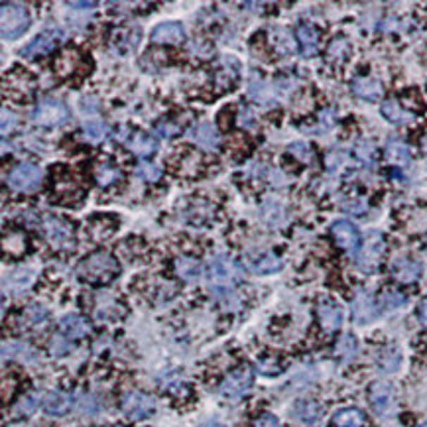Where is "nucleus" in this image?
Wrapping results in <instances>:
<instances>
[{
    "label": "nucleus",
    "instance_id": "a18cd8bd",
    "mask_svg": "<svg viewBox=\"0 0 427 427\" xmlns=\"http://www.w3.org/2000/svg\"><path fill=\"white\" fill-rule=\"evenodd\" d=\"M156 130L161 136H166V138H171V136H175V134L180 132V128L175 124H171L170 120H161V123L156 124Z\"/></svg>",
    "mask_w": 427,
    "mask_h": 427
},
{
    "label": "nucleus",
    "instance_id": "dca6fc26",
    "mask_svg": "<svg viewBox=\"0 0 427 427\" xmlns=\"http://www.w3.org/2000/svg\"><path fill=\"white\" fill-rule=\"evenodd\" d=\"M317 317H319V323L321 327L327 333H335L342 323V311L339 305L331 302V299H323L319 307H317Z\"/></svg>",
    "mask_w": 427,
    "mask_h": 427
},
{
    "label": "nucleus",
    "instance_id": "6ab92c4d",
    "mask_svg": "<svg viewBox=\"0 0 427 427\" xmlns=\"http://www.w3.org/2000/svg\"><path fill=\"white\" fill-rule=\"evenodd\" d=\"M183 39H185V30L178 22H163L160 26H156L152 32V42H156V44L178 46Z\"/></svg>",
    "mask_w": 427,
    "mask_h": 427
},
{
    "label": "nucleus",
    "instance_id": "cd10ccee",
    "mask_svg": "<svg viewBox=\"0 0 427 427\" xmlns=\"http://www.w3.org/2000/svg\"><path fill=\"white\" fill-rule=\"evenodd\" d=\"M294 418H297L305 426H314L317 419L321 418V408L314 400H302L294 406Z\"/></svg>",
    "mask_w": 427,
    "mask_h": 427
},
{
    "label": "nucleus",
    "instance_id": "4c0bfd02",
    "mask_svg": "<svg viewBox=\"0 0 427 427\" xmlns=\"http://www.w3.org/2000/svg\"><path fill=\"white\" fill-rule=\"evenodd\" d=\"M136 175L144 181H158L161 178V171L158 166H154L150 161H140V166L136 168Z\"/></svg>",
    "mask_w": 427,
    "mask_h": 427
},
{
    "label": "nucleus",
    "instance_id": "423d86ee",
    "mask_svg": "<svg viewBox=\"0 0 427 427\" xmlns=\"http://www.w3.org/2000/svg\"><path fill=\"white\" fill-rule=\"evenodd\" d=\"M42 230L44 237L56 248H66L71 245L73 240V228L67 223L66 218L57 217V215H44L42 218Z\"/></svg>",
    "mask_w": 427,
    "mask_h": 427
},
{
    "label": "nucleus",
    "instance_id": "393cba45",
    "mask_svg": "<svg viewBox=\"0 0 427 427\" xmlns=\"http://www.w3.org/2000/svg\"><path fill=\"white\" fill-rule=\"evenodd\" d=\"M116 228V221L111 217H95L89 225H87V235L93 238L95 242H103L106 238L114 235Z\"/></svg>",
    "mask_w": 427,
    "mask_h": 427
},
{
    "label": "nucleus",
    "instance_id": "4be33fe9",
    "mask_svg": "<svg viewBox=\"0 0 427 427\" xmlns=\"http://www.w3.org/2000/svg\"><path fill=\"white\" fill-rule=\"evenodd\" d=\"M295 36L299 42V48L305 57H314L319 48V32L311 24H299L295 30Z\"/></svg>",
    "mask_w": 427,
    "mask_h": 427
},
{
    "label": "nucleus",
    "instance_id": "aec40b11",
    "mask_svg": "<svg viewBox=\"0 0 427 427\" xmlns=\"http://www.w3.org/2000/svg\"><path fill=\"white\" fill-rule=\"evenodd\" d=\"M392 274L402 284H414L421 276V264L411 260V258H398L392 264Z\"/></svg>",
    "mask_w": 427,
    "mask_h": 427
},
{
    "label": "nucleus",
    "instance_id": "49530a36",
    "mask_svg": "<svg viewBox=\"0 0 427 427\" xmlns=\"http://www.w3.org/2000/svg\"><path fill=\"white\" fill-rule=\"evenodd\" d=\"M16 126V114L10 113L8 109L4 106L2 109V134H8V130H12Z\"/></svg>",
    "mask_w": 427,
    "mask_h": 427
},
{
    "label": "nucleus",
    "instance_id": "f8f14e48",
    "mask_svg": "<svg viewBox=\"0 0 427 427\" xmlns=\"http://www.w3.org/2000/svg\"><path fill=\"white\" fill-rule=\"evenodd\" d=\"M331 235L335 238V242L342 248V250H357L361 245V233L359 228L352 225L351 221H337L333 223Z\"/></svg>",
    "mask_w": 427,
    "mask_h": 427
},
{
    "label": "nucleus",
    "instance_id": "58836bf2",
    "mask_svg": "<svg viewBox=\"0 0 427 427\" xmlns=\"http://www.w3.org/2000/svg\"><path fill=\"white\" fill-rule=\"evenodd\" d=\"M290 152L294 158H297L299 161H304V163H311L314 161V150H311V146L305 142H294L290 146Z\"/></svg>",
    "mask_w": 427,
    "mask_h": 427
},
{
    "label": "nucleus",
    "instance_id": "09e8293b",
    "mask_svg": "<svg viewBox=\"0 0 427 427\" xmlns=\"http://www.w3.org/2000/svg\"><path fill=\"white\" fill-rule=\"evenodd\" d=\"M252 427H280V421H278V418L272 416V414H262V416L254 421V426Z\"/></svg>",
    "mask_w": 427,
    "mask_h": 427
},
{
    "label": "nucleus",
    "instance_id": "8fccbe9b",
    "mask_svg": "<svg viewBox=\"0 0 427 427\" xmlns=\"http://www.w3.org/2000/svg\"><path fill=\"white\" fill-rule=\"evenodd\" d=\"M404 302H406V297L400 295L398 292H390V294H386V304H388V307H396V305H402Z\"/></svg>",
    "mask_w": 427,
    "mask_h": 427
},
{
    "label": "nucleus",
    "instance_id": "7ed1b4c3",
    "mask_svg": "<svg viewBox=\"0 0 427 427\" xmlns=\"http://www.w3.org/2000/svg\"><path fill=\"white\" fill-rule=\"evenodd\" d=\"M207 276H209L211 287L217 294H228L233 285L237 284L238 270L227 256H215L209 262Z\"/></svg>",
    "mask_w": 427,
    "mask_h": 427
},
{
    "label": "nucleus",
    "instance_id": "20e7f679",
    "mask_svg": "<svg viewBox=\"0 0 427 427\" xmlns=\"http://www.w3.org/2000/svg\"><path fill=\"white\" fill-rule=\"evenodd\" d=\"M42 180H44V173H42L38 166L24 161V163H18L14 170L10 171L8 185L14 191H20V193H34V191L39 190Z\"/></svg>",
    "mask_w": 427,
    "mask_h": 427
},
{
    "label": "nucleus",
    "instance_id": "5fc2aeb1",
    "mask_svg": "<svg viewBox=\"0 0 427 427\" xmlns=\"http://www.w3.org/2000/svg\"><path fill=\"white\" fill-rule=\"evenodd\" d=\"M419 427H427V423H423V426H419Z\"/></svg>",
    "mask_w": 427,
    "mask_h": 427
},
{
    "label": "nucleus",
    "instance_id": "3c124183",
    "mask_svg": "<svg viewBox=\"0 0 427 427\" xmlns=\"http://www.w3.org/2000/svg\"><path fill=\"white\" fill-rule=\"evenodd\" d=\"M418 317H419V321L423 323V325H426V327H427V297H426V299H423V302H421V304H419Z\"/></svg>",
    "mask_w": 427,
    "mask_h": 427
},
{
    "label": "nucleus",
    "instance_id": "412c9836",
    "mask_svg": "<svg viewBox=\"0 0 427 427\" xmlns=\"http://www.w3.org/2000/svg\"><path fill=\"white\" fill-rule=\"evenodd\" d=\"M2 250L6 256L20 258L26 254L28 250V237L24 230H8L2 237Z\"/></svg>",
    "mask_w": 427,
    "mask_h": 427
},
{
    "label": "nucleus",
    "instance_id": "9b49d317",
    "mask_svg": "<svg viewBox=\"0 0 427 427\" xmlns=\"http://www.w3.org/2000/svg\"><path fill=\"white\" fill-rule=\"evenodd\" d=\"M242 264L252 274H274L282 270V260L272 252H258V254H247L242 258Z\"/></svg>",
    "mask_w": 427,
    "mask_h": 427
},
{
    "label": "nucleus",
    "instance_id": "f257e3e1",
    "mask_svg": "<svg viewBox=\"0 0 427 427\" xmlns=\"http://www.w3.org/2000/svg\"><path fill=\"white\" fill-rule=\"evenodd\" d=\"M75 274L81 282H87V284H109L120 274V264L113 254L99 250V252L85 256L77 264Z\"/></svg>",
    "mask_w": 427,
    "mask_h": 427
},
{
    "label": "nucleus",
    "instance_id": "f704fd0d",
    "mask_svg": "<svg viewBox=\"0 0 427 427\" xmlns=\"http://www.w3.org/2000/svg\"><path fill=\"white\" fill-rule=\"evenodd\" d=\"M83 134L91 144H99L109 136V126L103 120H87L83 124Z\"/></svg>",
    "mask_w": 427,
    "mask_h": 427
},
{
    "label": "nucleus",
    "instance_id": "c9c22d12",
    "mask_svg": "<svg viewBox=\"0 0 427 427\" xmlns=\"http://www.w3.org/2000/svg\"><path fill=\"white\" fill-rule=\"evenodd\" d=\"M201 171V158L199 154L187 152L183 154V158L180 161V173L185 178H195Z\"/></svg>",
    "mask_w": 427,
    "mask_h": 427
},
{
    "label": "nucleus",
    "instance_id": "e433bc0d",
    "mask_svg": "<svg viewBox=\"0 0 427 427\" xmlns=\"http://www.w3.org/2000/svg\"><path fill=\"white\" fill-rule=\"evenodd\" d=\"M248 95L252 97L256 103H262V105L274 101V93H272V91L268 89L266 83H262V81H252V83H250V89H248Z\"/></svg>",
    "mask_w": 427,
    "mask_h": 427
},
{
    "label": "nucleus",
    "instance_id": "a211bd4d",
    "mask_svg": "<svg viewBox=\"0 0 427 427\" xmlns=\"http://www.w3.org/2000/svg\"><path fill=\"white\" fill-rule=\"evenodd\" d=\"M42 406H44V411L49 414V416H66L67 411L71 409V406H73V398L67 392L54 390V392H48L44 396Z\"/></svg>",
    "mask_w": 427,
    "mask_h": 427
},
{
    "label": "nucleus",
    "instance_id": "5701e85b",
    "mask_svg": "<svg viewBox=\"0 0 427 427\" xmlns=\"http://www.w3.org/2000/svg\"><path fill=\"white\" fill-rule=\"evenodd\" d=\"M59 327H61V333L66 335L67 339H73V341L75 339H83V337H87L91 333L89 323L81 315H67V317L61 319Z\"/></svg>",
    "mask_w": 427,
    "mask_h": 427
},
{
    "label": "nucleus",
    "instance_id": "de8ad7c7",
    "mask_svg": "<svg viewBox=\"0 0 427 427\" xmlns=\"http://www.w3.org/2000/svg\"><path fill=\"white\" fill-rule=\"evenodd\" d=\"M67 351H69V345L66 342V339H63L61 335H56L54 341H51V352H54L56 357H63Z\"/></svg>",
    "mask_w": 427,
    "mask_h": 427
},
{
    "label": "nucleus",
    "instance_id": "79ce46f5",
    "mask_svg": "<svg viewBox=\"0 0 427 427\" xmlns=\"http://www.w3.org/2000/svg\"><path fill=\"white\" fill-rule=\"evenodd\" d=\"M337 352L341 354V357H352L354 352H357V341L352 339V335H345L339 345H337Z\"/></svg>",
    "mask_w": 427,
    "mask_h": 427
},
{
    "label": "nucleus",
    "instance_id": "2eb2a0df",
    "mask_svg": "<svg viewBox=\"0 0 427 427\" xmlns=\"http://www.w3.org/2000/svg\"><path fill=\"white\" fill-rule=\"evenodd\" d=\"M376 317H378V305L374 302V297L366 292H361L352 302V319L361 325H366L374 321Z\"/></svg>",
    "mask_w": 427,
    "mask_h": 427
},
{
    "label": "nucleus",
    "instance_id": "a19ab883",
    "mask_svg": "<svg viewBox=\"0 0 427 427\" xmlns=\"http://www.w3.org/2000/svg\"><path fill=\"white\" fill-rule=\"evenodd\" d=\"M347 54H349V44L347 39H335L331 46H329V57L333 61H345L347 59Z\"/></svg>",
    "mask_w": 427,
    "mask_h": 427
},
{
    "label": "nucleus",
    "instance_id": "bb28decb",
    "mask_svg": "<svg viewBox=\"0 0 427 427\" xmlns=\"http://www.w3.org/2000/svg\"><path fill=\"white\" fill-rule=\"evenodd\" d=\"M193 140L199 144L203 150H207V152H215L218 148V134L215 130V126L209 123H201L195 128Z\"/></svg>",
    "mask_w": 427,
    "mask_h": 427
},
{
    "label": "nucleus",
    "instance_id": "f3484780",
    "mask_svg": "<svg viewBox=\"0 0 427 427\" xmlns=\"http://www.w3.org/2000/svg\"><path fill=\"white\" fill-rule=\"evenodd\" d=\"M351 89L354 95L361 97L364 101H371V103L380 101L382 93H384L382 83H380L378 79H374V77H357V79H352Z\"/></svg>",
    "mask_w": 427,
    "mask_h": 427
},
{
    "label": "nucleus",
    "instance_id": "4468645a",
    "mask_svg": "<svg viewBox=\"0 0 427 427\" xmlns=\"http://www.w3.org/2000/svg\"><path fill=\"white\" fill-rule=\"evenodd\" d=\"M61 38V32H44V34H39L38 38L34 39V42H30L26 48L22 49V56L28 57V59H38V57L46 56L49 51H54L57 46V39Z\"/></svg>",
    "mask_w": 427,
    "mask_h": 427
},
{
    "label": "nucleus",
    "instance_id": "c756f323",
    "mask_svg": "<svg viewBox=\"0 0 427 427\" xmlns=\"http://www.w3.org/2000/svg\"><path fill=\"white\" fill-rule=\"evenodd\" d=\"M380 113H382V116L392 124H408L409 120H414V114L408 113V111H404V109H402L396 101H392V99L382 103Z\"/></svg>",
    "mask_w": 427,
    "mask_h": 427
},
{
    "label": "nucleus",
    "instance_id": "72a5a7b5",
    "mask_svg": "<svg viewBox=\"0 0 427 427\" xmlns=\"http://www.w3.org/2000/svg\"><path fill=\"white\" fill-rule=\"evenodd\" d=\"M56 193L61 197V201L77 199V197L83 195L81 190H79V183L71 175H67L66 171H63V178L56 180Z\"/></svg>",
    "mask_w": 427,
    "mask_h": 427
},
{
    "label": "nucleus",
    "instance_id": "39448f33",
    "mask_svg": "<svg viewBox=\"0 0 427 427\" xmlns=\"http://www.w3.org/2000/svg\"><path fill=\"white\" fill-rule=\"evenodd\" d=\"M254 384V372L250 366H240L237 371H233L227 378L223 380L221 384V396H225L228 400H240L242 396H247L250 388Z\"/></svg>",
    "mask_w": 427,
    "mask_h": 427
},
{
    "label": "nucleus",
    "instance_id": "473e14b6",
    "mask_svg": "<svg viewBox=\"0 0 427 427\" xmlns=\"http://www.w3.org/2000/svg\"><path fill=\"white\" fill-rule=\"evenodd\" d=\"M175 272L180 278L183 280H187V282H193V280H197L201 278V264L195 260V258L190 256H181L175 260Z\"/></svg>",
    "mask_w": 427,
    "mask_h": 427
},
{
    "label": "nucleus",
    "instance_id": "6e6552de",
    "mask_svg": "<svg viewBox=\"0 0 427 427\" xmlns=\"http://www.w3.org/2000/svg\"><path fill=\"white\" fill-rule=\"evenodd\" d=\"M69 118V111L67 106L57 101V99H44L36 111H34V120L39 126H48V128H54V126H61V124L67 123Z\"/></svg>",
    "mask_w": 427,
    "mask_h": 427
},
{
    "label": "nucleus",
    "instance_id": "9d476101",
    "mask_svg": "<svg viewBox=\"0 0 427 427\" xmlns=\"http://www.w3.org/2000/svg\"><path fill=\"white\" fill-rule=\"evenodd\" d=\"M382 254H384V238L380 237L378 233H372L366 238L364 247H361V250H359L357 266L364 272H374L378 268Z\"/></svg>",
    "mask_w": 427,
    "mask_h": 427
},
{
    "label": "nucleus",
    "instance_id": "ddd939ff",
    "mask_svg": "<svg viewBox=\"0 0 427 427\" xmlns=\"http://www.w3.org/2000/svg\"><path fill=\"white\" fill-rule=\"evenodd\" d=\"M369 398H371L372 408L376 414H388L394 404V388L386 380H378L371 386Z\"/></svg>",
    "mask_w": 427,
    "mask_h": 427
},
{
    "label": "nucleus",
    "instance_id": "f03ea898",
    "mask_svg": "<svg viewBox=\"0 0 427 427\" xmlns=\"http://www.w3.org/2000/svg\"><path fill=\"white\" fill-rule=\"evenodd\" d=\"M30 26L28 10L18 4H2L0 10V32L4 39L20 38Z\"/></svg>",
    "mask_w": 427,
    "mask_h": 427
},
{
    "label": "nucleus",
    "instance_id": "2f4dec72",
    "mask_svg": "<svg viewBox=\"0 0 427 427\" xmlns=\"http://www.w3.org/2000/svg\"><path fill=\"white\" fill-rule=\"evenodd\" d=\"M386 158L392 163H396V166H409V161H411V152H409V148L404 142H400V140H390L386 144Z\"/></svg>",
    "mask_w": 427,
    "mask_h": 427
},
{
    "label": "nucleus",
    "instance_id": "ea45409f",
    "mask_svg": "<svg viewBox=\"0 0 427 427\" xmlns=\"http://www.w3.org/2000/svg\"><path fill=\"white\" fill-rule=\"evenodd\" d=\"M357 156L362 163L366 166H372L376 161V146L372 142H361L357 146Z\"/></svg>",
    "mask_w": 427,
    "mask_h": 427
},
{
    "label": "nucleus",
    "instance_id": "c85d7f7f",
    "mask_svg": "<svg viewBox=\"0 0 427 427\" xmlns=\"http://www.w3.org/2000/svg\"><path fill=\"white\" fill-rule=\"evenodd\" d=\"M128 148H130L136 156L146 158V156H152V154L158 150V142H156V138L150 136V134L136 132L130 136V140H128Z\"/></svg>",
    "mask_w": 427,
    "mask_h": 427
},
{
    "label": "nucleus",
    "instance_id": "c03bdc74",
    "mask_svg": "<svg viewBox=\"0 0 427 427\" xmlns=\"http://www.w3.org/2000/svg\"><path fill=\"white\" fill-rule=\"evenodd\" d=\"M34 409H36V400L32 398V396H26V398L20 400V404H16V411H18L20 416H30Z\"/></svg>",
    "mask_w": 427,
    "mask_h": 427
},
{
    "label": "nucleus",
    "instance_id": "0eeeda50",
    "mask_svg": "<svg viewBox=\"0 0 427 427\" xmlns=\"http://www.w3.org/2000/svg\"><path fill=\"white\" fill-rule=\"evenodd\" d=\"M120 408L130 419H146L156 411V400L150 394L134 390L124 394V398L120 400Z\"/></svg>",
    "mask_w": 427,
    "mask_h": 427
},
{
    "label": "nucleus",
    "instance_id": "864d4df0",
    "mask_svg": "<svg viewBox=\"0 0 427 427\" xmlns=\"http://www.w3.org/2000/svg\"><path fill=\"white\" fill-rule=\"evenodd\" d=\"M426 252H427V238H426Z\"/></svg>",
    "mask_w": 427,
    "mask_h": 427
},
{
    "label": "nucleus",
    "instance_id": "37998d69",
    "mask_svg": "<svg viewBox=\"0 0 427 427\" xmlns=\"http://www.w3.org/2000/svg\"><path fill=\"white\" fill-rule=\"evenodd\" d=\"M24 317H28L30 323H42L44 319H46V317H48V314H46V309H44V307L34 305V307H30V309L24 311Z\"/></svg>",
    "mask_w": 427,
    "mask_h": 427
},
{
    "label": "nucleus",
    "instance_id": "a878e982",
    "mask_svg": "<svg viewBox=\"0 0 427 427\" xmlns=\"http://www.w3.org/2000/svg\"><path fill=\"white\" fill-rule=\"evenodd\" d=\"M93 175H95V181L101 187H109V185L118 183V181L123 180V171L118 170V168H116L114 163H111L109 160L99 161L95 166Z\"/></svg>",
    "mask_w": 427,
    "mask_h": 427
},
{
    "label": "nucleus",
    "instance_id": "b1692460",
    "mask_svg": "<svg viewBox=\"0 0 427 427\" xmlns=\"http://www.w3.org/2000/svg\"><path fill=\"white\" fill-rule=\"evenodd\" d=\"M81 66V56H79V51L77 49H63L59 56L56 57V73L59 77H69L75 73L77 69Z\"/></svg>",
    "mask_w": 427,
    "mask_h": 427
},
{
    "label": "nucleus",
    "instance_id": "603ef678",
    "mask_svg": "<svg viewBox=\"0 0 427 427\" xmlns=\"http://www.w3.org/2000/svg\"><path fill=\"white\" fill-rule=\"evenodd\" d=\"M71 8H93L95 2H69Z\"/></svg>",
    "mask_w": 427,
    "mask_h": 427
},
{
    "label": "nucleus",
    "instance_id": "7c9ffc66",
    "mask_svg": "<svg viewBox=\"0 0 427 427\" xmlns=\"http://www.w3.org/2000/svg\"><path fill=\"white\" fill-rule=\"evenodd\" d=\"M333 423L337 427H362L366 423V418H364L361 409L347 408L333 416Z\"/></svg>",
    "mask_w": 427,
    "mask_h": 427
},
{
    "label": "nucleus",
    "instance_id": "1a4fd4ad",
    "mask_svg": "<svg viewBox=\"0 0 427 427\" xmlns=\"http://www.w3.org/2000/svg\"><path fill=\"white\" fill-rule=\"evenodd\" d=\"M4 91L14 101H30L32 95H34V91H36V81H34V77L30 75L28 71L16 69V71L8 73L6 79H4Z\"/></svg>",
    "mask_w": 427,
    "mask_h": 427
}]
</instances>
